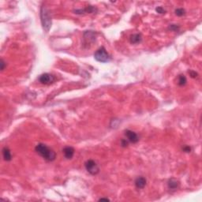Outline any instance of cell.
Masks as SVG:
<instances>
[{
  "mask_svg": "<svg viewBox=\"0 0 202 202\" xmlns=\"http://www.w3.org/2000/svg\"><path fill=\"white\" fill-rule=\"evenodd\" d=\"M156 11L158 13V14H165V10L163 9V7H156Z\"/></svg>",
  "mask_w": 202,
  "mask_h": 202,
  "instance_id": "16",
  "label": "cell"
},
{
  "mask_svg": "<svg viewBox=\"0 0 202 202\" xmlns=\"http://www.w3.org/2000/svg\"><path fill=\"white\" fill-rule=\"evenodd\" d=\"M40 18H41V23L43 29L45 32H48L51 27V17H50L49 10L45 6L41 7Z\"/></svg>",
  "mask_w": 202,
  "mask_h": 202,
  "instance_id": "2",
  "label": "cell"
},
{
  "mask_svg": "<svg viewBox=\"0 0 202 202\" xmlns=\"http://www.w3.org/2000/svg\"><path fill=\"white\" fill-rule=\"evenodd\" d=\"M97 10V9L92 6H88L85 8V9H80V10H74L75 14H92L94 13Z\"/></svg>",
  "mask_w": 202,
  "mask_h": 202,
  "instance_id": "9",
  "label": "cell"
},
{
  "mask_svg": "<svg viewBox=\"0 0 202 202\" xmlns=\"http://www.w3.org/2000/svg\"><path fill=\"white\" fill-rule=\"evenodd\" d=\"M94 58L97 62H102V63L108 62L111 60L110 55L108 54L107 50H106L103 47L100 48L94 53Z\"/></svg>",
  "mask_w": 202,
  "mask_h": 202,
  "instance_id": "3",
  "label": "cell"
},
{
  "mask_svg": "<svg viewBox=\"0 0 202 202\" xmlns=\"http://www.w3.org/2000/svg\"><path fill=\"white\" fill-rule=\"evenodd\" d=\"M85 168L90 175H96L100 172V168L94 160H89L85 163Z\"/></svg>",
  "mask_w": 202,
  "mask_h": 202,
  "instance_id": "4",
  "label": "cell"
},
{
  "mask_svg": "<svg viewBox=\"0 0 202 202\" xmlns=\"http://www.w3.org/2000/svg\"><path fill=\"white\" fill-rule=\"evenodd\" d=\"M182 150H183L185 152H191V148L190 146H187V145H185L183 148H182Z\"/></svg>",
  "mask_w": 202,
  "mask_h": 202,
  "instance_id": "20",
  "label": "cell"
},
{
  "mask_svg": "<svg viewBox=\"0 0 202 202\" xmlns=\"http://www.w3.org/2000/svg\"><path fill=\"white\" fill-rule=\"evenodd\" d=\"M179 28H180V27H179L178 25H171L170 26H169V29L176 32V31H179Z\"/></svg>",
  "mask_w": 202,
  "mask_h": 202,
  "instance_id": "17",
  "label": "cell"
},
{
  "mask_svg": "<svg viewBox=\"0 0 202 202\" xmlns=\"http://www.w3.org/2000/svg\"><path fill=\"white\" fill-rule=\"evenodd\" d=\"M38 80H39V82L42 84V85H48L52 84L55 81V76H53L52 74L46 73V74H43L40 76Z\"/></svg>",
  "mask_w": 202,
  "mask_h": 202,
  "instance_id": "5",
  "label": "cell"
},
{
  "mask_svg": "<svg viewBox=\"0 0 202 202\" xmlns=\"http://www.w3.org/2000/svg\"><path fill=\"white\" fill-rule=\"evenodd\" d=\"M175 13L177 16L182 17L183 16V15H185V14H186V10H185L183 8H178V9L175 10Z\"/></svg>",
  "mask_w": 202,
  "mask_h": 202,
  "instance_id": "15",
  "label": "cell"
},
{
  "mask_svg": "<svg viewBox=\"0 0 202 202\" xmlns=\"http://www.w3.org/2000/svg\"><path fill=\"white\" fill-rule=\"evenodd\" d=\"M128 144H129V141L126 139H122V141H121V145H122V147H127L128 146Z\"/></svg>",
  "mask_w": 202,
  "mask_h": 202,
  "instance_id": "18",
  "label": "cell"
},
{
  "mask_svg": "<svg viewBox=\"0 0 202 202\" xmlns=\"http://www.w3.org/2000/svg\"><path fill=\"white\" fill-rule=\"evenodd\" d=\"M0 65H1V70H4L5 69V67H6V62L3 61V59H1V63H0Z\"/></svg>",
  "mask_w": 202,
  "mask_h": 202,
  "instance_id": "21",
  "label": "cell"
},
{
  "mask_svg": "<svg viewBox=\"0 0 202 202\" xmlns=\"http://www.w3.org/2000/svg\"><path fill=\"white\" fill-rule=\"evenodd\" d=\"M2 157H3V160L7 162H9L12 160L11 152L7 147H4L2 149Z\"/></svg>",
  "mask_w": 202,
  "mask_h": 202,
  "instance_id": "12",
  "label": "cell"
},
{
  "mask_svg": "<svg viewBox=\"0 0 202 202\" xmlns=\"http://www.w3.org/2000/svg\"><path fill=\"white\" fill-rule=\"evenodd\" d=\"M146 182H147L146 179L144 178V177L141 176L136 179L135 182H134V184H135V186L138 189H143L145 186H146Z\"/></svg>",
  "mask_w": 202,
  "mask_h": 202,
  "instance_id": "10",
  "label": "cell"
},
{
  "mask_svg": "<svg viewBox=\"0 0 202 202\" xmlns=\"http://www.w3.org/2000/svg\"><path fill=\"white\" fill-rule=\"evenodd\" d=\"M141 40H142V37H141V35L139 34V33L131 35L130 38V41L131 44H140Z\"/></svg>",
  "mask_w": 202,
  "mask_h": 202,
  "instance_id": "11",
  "label": "cell"
},
{
  "mask_svg": "<svg viewBox=\"0 0 202 202\" xmlns=\"http://www.w3.org/2000/svg\"><path fill=\"white\" fill-rule=\"evenodd\" d=\"M93 31H86L84 33V41H85V45H89L90 44H93L96 40V37ZM91 45V44H90Z\"/></svg>",
  "mask_w": 202,
  "mask_h": 202,
  "instance_id": "6",
  "label": "cell"
},
{
  "mask_svg": "<svg viewBox=\"0 0 202 202\" xmlns=\"http://www.w3.org/2000/svg\"><path fill=\"white\" fill-rule=\"evenodd\" d=\"M74 152L75 151H74V148L70 147V146H67L62 150L65 158L67 159V160H70V159L73 158V156L74 155Z\"/></svg>",
  "mask_w": 202,
  "mask_h": 202,
  "instance_id": "8",
  "label": "cell"
},
{
  "mask_svg": "<svg viewBox=\"0 0 202 202\" xmlns=\"http://www.w3.org/2000/svg\"><path fill=\"white\" fill-rule=\"evenodd\" d=\"M189 74H190V77L192 78H196L198 75V73H196V72L193 71V70H190V71H189Z\"/></svg>",
  "mask_w": 202,
  "mask_h": 202,
  "instance_id": "19",
  "label": "cell"
},
{
  "mask_svg": "<svg viewBox=\"0 0 202 202\" xmlns=\"http://www.w3.org/2000/svg\"><path fill=\"white\" fill-rule=\"evenodd\" d=\"M99 201H109L108 198H100Z\"/></svg>",
  "mask_w": 202,
  "mask_h": 202,
  "instance_id": "22",
  "label": "cell"
},
{
  "mask_svg": "<svg viewBox=\"0 0 202 202\" xmlns=\"http://www.w3.org/2000/svg\"><path fill=\"white\" fill-rule=\"evenodd\" d=\"M125 136L127 138V141L129 142L133 143V144H135V143H138V141H139V138H138V135L135 132L130 130H126L125 131Z\"/></svg>",
  "mask_w": 202,
  "mask_h": 202,
  "instance_id": "7",
  "label": "cell"
},
{
  "mask_svg": "<svg viewBox=\"0 0 202 202\" xmlns=\"http://www.w3.org/2000/svg\"><path fill=\"white\" fill-rule=\"evenodd\" d=\"M179 186V182L175 179H171L168 182V188L170 189V190H175L178 189Z\"/></svg>",
  "mask_w": 202,
  "mask_h": 202,
  "instance_id": "13",
  "label": "cell"
},
{
  "mask_svg": "<svg viewBox=\"0 0 202 202\" xmlns=\"http://www.w3.org/2000/svg\"><path fill=\"white\" fill-rule=\"evenodd\" d=\"M186 82H187V80H186V78L183 74H181V75L179 76L178 78V84L180 86H184L186 85Z\"/></svg>",
  "mask_w": 202,
  "mask_h": 202,
  "instance_id": "14",
  "label": "cell"
},
{
  "mask_svg": "<svg viewBox=\"0 0 202 202\" xmlns=\"http://www.w3.org/2000/svg\"><path fill=\"white\" fill-rule=\"evenodd\" d=\"M35 150L38 155H40L42 158H44L45 160L48 162H52L56 158L55 152L43 143H39L35 148Z\"/></svg>",
  "mask_w": 202,
  "mask_h": 202,
  "instance_id": "1",
  "label": "cell"
}]
</instances>
